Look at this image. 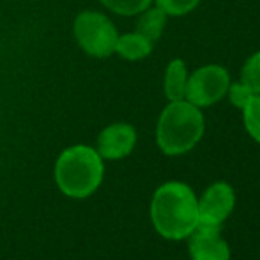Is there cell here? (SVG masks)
<instances>
[{
  "label": "cell",
  "instance_id": "5",
  "mask_svg": "<svg viewBox=\"0 0 260 260\" xmlns=\"http://www.w3.org/2000/svg\"><path fill=\"white\" fill-rule=\"evenodd\" d=\"M229 85L230 76L225 68L216 64L204 66L197 69L191 76H188L184 100L199 108L211 106L225 96Z\"/></svg>",
  "mask_w": 260,
  "mask_h": 260
},
{
  "label": "cell",
  "instance_id": "16",
  "mask_svg": "<svg viewBox=\"0 0 260 260\" xmlns=\"http://www.w3.org/2000/svg\"><path fill=\"white\" fill-rule=\"evenodd\" d=\"M229 96H230V101H232L234 106H237V108L243 110L244 106H246L248 101L251 100V96H253V92H251L250 89H248L246 85H243V83H232V85H229Z\"/></svg>",
  "mask_w": 260,
  "mask_h": 260
},
{
  "label": "cell",
  "instance_id": "10",
  "mask_svg": "<svg viewBox=\"0 0 260 260\" xmlns=\"http://www.w3.org/2000/svg\"><path fill=\"white\" fill-rule=\"evenodd\" d=\"M115 52L126 60H142L152 52V43L138 32H131L117 38Z\"/></svg>",
  "mask_w": 260,
  "mask_h": 260
},
{
  "label": "cell",
  "instance_id": "8",
  "mask_svg": "<svg viewBox=\"0 0 260 260\" xmlns=\"http://www.w3.org/2000/svg\"><path fill=\"white\" fill-rule=\"evenodd\" d=\"M189 255L193 260H230L226 241L214 226H197L189 236Z\"/></svg>",
  "mask_w": 260,
  "mask_h": 260
},
{
  "label": "cell",
  "instance_id": "4",
  "mask_svg": "<svg viewBox=\"0 0 260 260\" xmlns=\"http://www.w3.org/2000/svg\"><path fill=\"white\" fill-rule=\"evenodd\" d=\"M75 38L82 50L92 57H108L115 52L117 28L105 14L96 11H83L75 20Z\"/></svg>",
  "mask_w": 260,
  "mask_h": 260
},
{
  "label": "cell",
  "instance_id": "15",
  "mask_svg": "<svg viewBox=\"0 0 260 260\" xmlns=\"http://www.w3.org/2000/svg\"><path fill=\"white\" fill-rule=\"evenodd\" d=\"M157 7L170 16H184L200 4V0H156Z\"/></svg>",
  "mask_w": 260,
  "mask_h": 260
},
{
  "label": "cell",
  "instance_id": "7",
  "mask_svg": "<svg viewBox=\"0 0 260 260\" xmlns=\"http://www.w3.org/2000/svg\"><path fill=\"white\" fill-rule=\"evenodd\" d=\"M137 144V131L129 124H112L101 131L98 138V152L105 159H120L133 151Z\"/></svg>",
  "mask_w": 260,
  "mask_h": 260
},
{
  "label": "cell",
  "instance_id": "13",
  "mask_svg": "<svg viewBox=\"0 0 260 260\" xmlns=\"http://www.w3.org/2000/svg\"><path fill=\"white\" fill-rule=\"evenodd\" d=\"M241 83L253 94H260V52L253 53L241 71Z\"/></svg>",
  "mask_w": 260,
  "mask_h": 260
},
{
  "label": "cell",
  "instance_id": "9",
  "mask_svg": "<svg viewBox=\"0 0 260 260\" xmlns=\"http://www.w3.org/2000/svg\"><path fill=\"white\" fill-rule=\"evenodd\" d=\"M186 83H188L186 64L181 58H174V60L168 64L167 73H165V96L170 101L184 100Z\"/></svg>",
  "mask_w": 260,
  "mask_h": 260
},
{
  "label": "cell",
  "instance_id": "3",
  "mask_svg": "<svg viewBox=\"0 0 260 260\" xmlns=\"http://www.w3.org/2000/svg\"><path fill=\"white\" fill-rule=\"evenodd\" d=\"M105 167L98 151L87 145L69 147L58 156L55 181L64 195L85 199L92 195L103 181Z\"/></svg>",
  "mask_w": 260,
  "mask_h": 260
},
{
  "label": "cell",
  "instance_id": "1",
  "mask_svg": "<svg viewBox=\"0 0 260 260\" xmlns=\"http://www.w3.org/2000/svg\"><path fill=\"white\" fill-rule=\"evenodd\" d=\"M151 218L165 239H186L199 226V200L184 182H167L152 197Z\"/></svg>",
  "mask_w": 260,
  "mask_h": 260
},
{
  "label": "cell",
  "instance_id": "11",
  "mask_svg": "<svg viewBox=\"0 0 260 260\" xmlns=\"http://www.w3.org/2000/svg\"><path fill=\"white\" fill-rule=\"evenodd\" d=\"M142 16L137 21V32L142 34L144 38H147L151 43L157 41L163 34L165 23H167V13L159 7H152V9H145L144 13H140Z\"/></svg>",
  "mask_w": 260,
  "mask_h": 260
},
{
  "label": "cell",
  "instance_id": "12",
  "mask_svg": "<svg viewBox=\"0 0 260 260\" xmlns=\"http://www.w3.org/2000/svg\"><path fill=\"white\" fill-rule=\"evenodd\" d=\"M243 119L250 137L260 144V94H253L243 108Z\"/></svg>",
  "mask_w": 260,
  "mask_h": 260
},
{
  "label": "cell",
  "instance_id": "2",
  "mask_svg": "<svg viewBox=\"0 0 260 260\" xmlns=\"http://www.w3.org/2000/svg\"><path fill=\"white\" fill-rule=\"evenodd\" d=\"M204 115L199 106L189 101H170L157 120L156 140L168 156H179L191 151L204 135Z\"/></svg>",
  "mask_w": 260,
  "mask_h": 260
},
{
  "label": "cell",
  "instance_id": "6",
  "mask_svg": "<svg viewBox=\"0 0 260 260\" xmlns=\"http://www.w3.org/2000/svg\"><path fill=\"white\" fill-rule=\"evenodd\" d=\"M236 206V193L226 182H214L209 186L199 200V226L219 229Z\"/></svg>",
  "mask_w": 260,
  "mask_h": 260
},
{
  "label": "cell",
  "instance_id": "14",
  "mask_svg": "<svg viewBox=\"0 0 260 260\" xmlns=\"http://www.w3.org/2000/svg\"><path fill=\"white\" fill-rule=\"evenodd\" d=\"M110 11L122 16H135L140 14L151 6L152 0H101Z\"/></svg>",
  "mask_w": 260,
  "mask_h": 260
}]
</instances>
